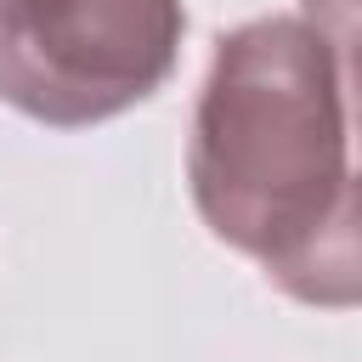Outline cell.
Listing matches in <instances>:
<instances>
[{"instance_id": "1", "label": "cell", "mask_w": 362, "mask_h": 362, "mask_svg": "<svg viewBox=\"0 0 362 362\" xmlns=\"http://www.w3.org/2000/svg\"><path fill=\"white\" fill-rule=\"evenodd\" d=\"M204 221L283 288L356 294V192L345 170V79L305 23H249L221 40L192 130Z\"/></svg>"}, {"instance_id": "2", "label": "cell", "mask_w": 362, "mask_h": 362, "mask_svg": "<svg viewBox=\"0 0 362 362\" xmlns=\"http://www.w3.org/2000/svg\"><path fill=\"white\" fill-rule=\"evenodd\" d=\"M175 0H6L0 96L45 124H90L141 102L175 62Z\"/></svg>"}, {"instance_id": "3", "label": "cell", "mask_w": 362, "mask_h": 362, "mask_svg": "<svg viewBox=\"0 0 362 362\" xmlns=\"http://www.w3.org/2000/svg\"><path fill=\"white\" fill-rule=\"evenodd\" d=\"M0 6H6V0H0Z\"/></svg>"}]
</instances>
